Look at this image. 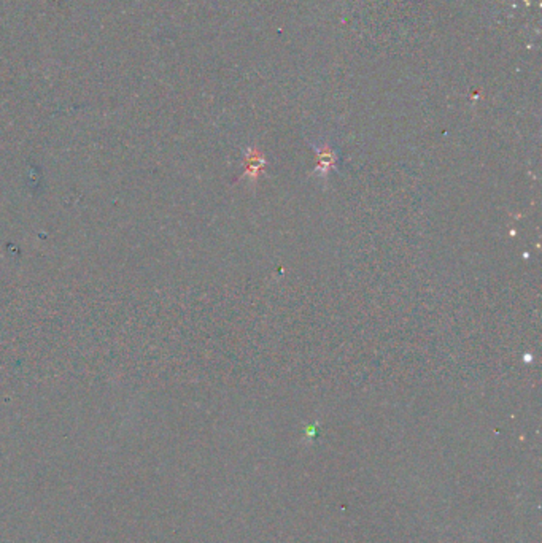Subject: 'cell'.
Wrapping results in <instances>:
<instances>
[{
  "label": "cell",
  "instance_id": "cell-1",
  "mask_svg": "<svg viewBox=\"0 0 542 543\" xmlns=\"http://www.w3.org/2000/svg\"><path fill=\"white\" fill-rule=\"evenodd\" d=\"M315 149H316V156H318V172H321L323 175H328V172H330V169H332L334 164H336V151L328 145V143H323L321 147H316L315 145Z\"/></svg>",
  "mask_w": 542,
  "mask_h": 543
}]
</instances>
